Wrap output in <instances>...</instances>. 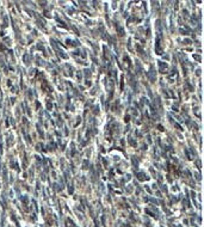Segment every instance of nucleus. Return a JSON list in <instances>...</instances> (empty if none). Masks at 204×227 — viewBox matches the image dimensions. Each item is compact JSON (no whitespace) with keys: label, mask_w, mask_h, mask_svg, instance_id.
Returning a JSON list of instances; mask_svg holds the SVG:
<instances>
[{"label":"nucleus","mask_w":204,"mask_h":227,"mask_svg":"<svg viewBox=\"0 0 204 227\" xmlns=\"http://www.w3.org/2000/svg\"><path fill=\"white\" fill-rule=\"evenodd\" d=\"M139 177H140V181H144L146 178H144V175H142V173H139Z\"/></svg>","instance_id":"obj_1"}]
</instances>
